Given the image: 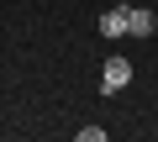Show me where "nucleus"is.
I'll list each match as a JSON object with an SVG mask.
<instances>
[{"label":"nucleus","mask_w":158,"mask_h":142,"mask_svg":"<svg viewBox=\"0 0 158 142\" xmlns=\"http://www.w3.org/2000/svg\"><path fill=\"white\" fill-rule=\"evenodd\" d=\"M127 84H132V58H127V53H111L106 68H100V90H106V95H121Z\"/></svg>","instance_id":"obj_1"},{"label":"nucleus","mask_w":158,"mask_h":142,"mask_svg":"<svg viewBox=\"0 0 158 142\" xmlns=\"http://www.w3.org/2000/svg\"><path fill=\"white\" fill-rule=\"evenodd\" d=\"M153 32H158V16H153V11L127 6V37H153Z\"/></svg>","instance_id":"obj_2"},{"label":"nucleus","mask_w":158,"mask_h":142,"mask_svg":"<svg viewBox=\"0 0 158 142\" xmlns=\"http://www.w3.org/2000/svg\"><path fill=\"white\" fill-rule=\"evenodd\" d=\"M100 37H106V42H116V37H127V6H111V11L100 16Z\"/></svg>","instance_id":"obj_3"},{"label":"nucleus","mask_w":158,"mask_h":142,"mask_svg":"<svg viewBox=\"0 0 158 142\" xmlns=\"http://www.w3.org/2000/svg\"><path fill=\"white\" fill-rule=\"evenodd\" d=\"M79 142H106V126H79Z\"/></svg>","instance_id":"obj_4"}]
</instances>
